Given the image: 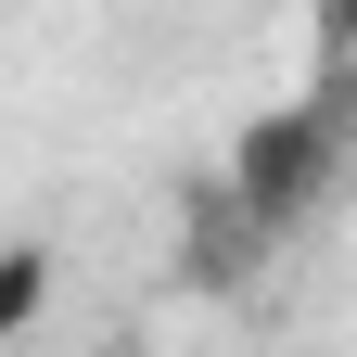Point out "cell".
Instances as JSON below:
<instances>
[{
    "label": "cell",
    "mask_w": 357,
    "mask_h": 357,
    "mask_svg": "<svg viewBox=\"0 0 357 357\" xmlns=\"http://www.w3.org/2000/svg\"><path fill=\"white\" fill-rule=\"evenodd\" d=\"M344 153H357V64H319V89L268 115L255 141L230 153V178H217V192H230L255 230H294V217L344 178Z\"/></svg>",
    "instance_id": "obj_1"
},
{
    "label": "cell",
    "mask_w": 357,
    "mask_h": 357,
    "mask_svg": "<svg viewBox=\"0 0 357 357\" xmlns=\"http://www.w3.org/2000/svg\"><path fill=\"white\" fill-rule=\"evenodd\" d=\"M38 281H52L38 243H13V268H0V319H38Z\"/></svg>",
    "instance_id": "obj_2"
},
{
    "label": "cell",
    "mask_w": 357,
    "mask_h": 357,
    "mask_svg": "<svg viewBox=\"0 0 357 357\" xmlns=\"http://www.w3.org/2000/svg\"><path fill=\"white\" fill-rule=\"evenodd\" d=\"M319 64H357V0H319Z\"/></svg>",
    "instance_id": "obj_3"
}]
</instances>
